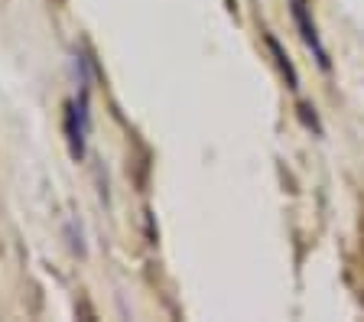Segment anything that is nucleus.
<instances>
[{"label":"nucleus","instance_id":"nucleus-3","mask_svg":"<svg viewBox=\"0 0 364 322\" xmlns=\"http://www.w3.org/2000/svg\"><path fill=\"white\" fill-rule=\"evenodd\" d=\"M267 46H270V53H273V59H277V65H280V72L287 75V85H289V88H296V85H299V75H296V69H293V62H289L287 49L280 46V39L267 33Z\"/></svg>","mask_w":364,"mask_h":322},{"label":"nucleus","instance_id":"nucleus-2","mask_svg":"<svg viewBox=\"0 0 364 322\" xmlns=\"http://www.w3.org/2000/svg\"><path fill=\"white\" fill-rule=\"evenodd\" d=\"M289 4V14H293L296 20V30H299V36H303V43L312 49V55H316V62L322 65V69H332V59H328V49L322 46V36H318V26L316 20H312V4L309 0H287Z\"/></svg>","mask_w":364,"mask_h":322},{"label":"nucleus","instance_id":"nucleus-1","mask_svg":"<svg viewBox=\"0 0 364 322\" xmlns=\"http://www.w3.org/2000/svg\"><path fill=\"white\" fill-rule=\"evenodd\" d=\"M82 88L78 95L72 98L68 104V114H65V137L68 146H72V156L82 160L85 156V144H88V131H91V111H88V78H82Z\"/></svg>","mask_w":364,"mask_h":322}]
</instances>
